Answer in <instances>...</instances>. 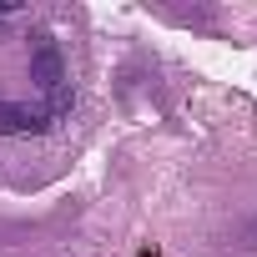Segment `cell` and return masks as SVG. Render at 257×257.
Instances as JSON below:
<instances>
[{
	"instance_id": "6da1fadb",
	"label": "cell",
	"mask_w": 257,
	"mask_h": 257,
	"mask_svg": "<svg viewBox=\"0 0 257 257\" xmlns=\"http://www.w3.org/2000/svg\"><path fill=\"white\" fill-rule=\"evenodd\" d=\"M31 81L51 96L56 86H66V61H61V46L51 36H36V51H31Z\"/></svg>"
},
{
	"instance_id": "7a4b0ae2",
	"label": "cell",
	"mask_w": 257,
	"mask_h": 257,
	"mask_svg": "<svg viewBox=\"0 0 257 257\" xmlns=\"http://www.w3.org/2000/svg\"><path fill=\"white\" fill-rule=\"evenodd\" d=\"M51 126L46 106H21V101H0V137H41Z\"/></svg>"
},
{
	"instance_id": "3957f363",
	"label": "cell",
	"mask_w": 257,
	"mask_h": 257,
	"mask_svg": "<svg viewBox=\"0 0 257 257\" xmlns=\"http://www.w3.org/2000/svg\"><path fill=\"white\" fill-rule=\"evenodd\" d=\"M16 11H21V6H11V0H0V21H11Z\"/></svg>"
}]
</instances>
